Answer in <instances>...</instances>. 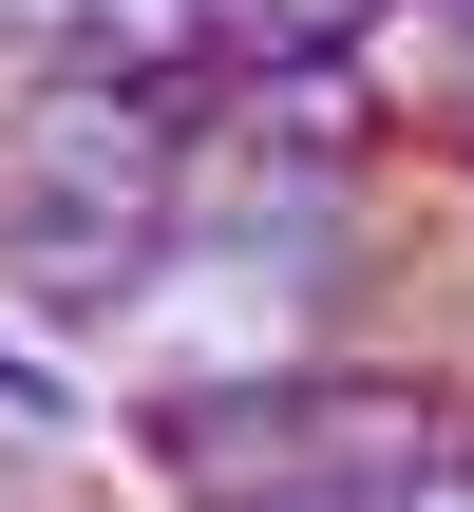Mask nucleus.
<instances>
[{
  "label": "nucleus",
  "mask_w": 474,
  "mask_h": 512,
  "mask_svg": "<svg viewBox=\"0 0 474 512\" xmlns=\"http://www.w3.org/2000/svg\"><path fill=\"white\" fill-rule=\"evenodd\" d=\"M171 209L152 190H19L0 171V304L19 323H133L152 285H171Z\"/></svg>",
  "instance_id": "nucleus-2"
},
{
  "label": "nucleus",
  "mask_w": 474,
  "mask_h": 512,
  "mask_svg": "<svg viewBox=\"0 0 474 512\" xmlns=\"http://www.w3.org/2000/svg\"><path fill=\"white\" fill-rule=\"evenodd\" d=\"M0 512H38V494H19V475H0Z\"/></svg>",
  "instance_id": "nucleus-9"
},
{
  "label": "nucleus",
  "mask_w": 474,
  "mask_h": 512,
  "mask_svg": "<svg viewBox=\"0 0 474 512\" xmlns=\"http://www.w3.org/2000/svg\"><path fill=\"white\" fill-rule=\"evenodd\" d=\"M0 57H76V0H0Z\"/></svg>",
  "instance_id": "nucleus-8"
},
{
  "label": "nucleus",
  "mask_w": 474,
  "mask_h": 512,
  "mask_svg": "<svg viewBox=\"0 0 474 512\" xmlns=\"http://www.w3.org/2000/svg\"><path fill=\"white\" fill-rule=\"evenodd\" d=\"M399 0H247V38H380Z\"/></svg>",
  "instance_id": "nucleus-5"
},
{
  "label": "nucleus",
  "mask_w": 474,
  "mask_h": 512,
  "mask_svg": "<svg viewBox=\"0 0 474 512\" xmlns=\"http://www.w3.org/2000/svg\"><path fill=\"white\" fill-rule=\"evenodd\" d=\"M0 418H38V437H76V361H38L19 323H0Z\"/></svg>",
  "instance_id": "nucleus-4"
},
{
  "label": "nucleus",
  "mask_w": 474,
  "mask_h": 512,
  "mask_svg": "<svg viewBox=\"0 0 474 512\" xmlns=\"http://www.w3.org/2000/svg\"><path fill=\"white\" fill-rule=\"evenodd\" d=\"M209 133H228V152H285V171H380L399 76H380L361 38H247V57L209 76Z\"/></svg>",
  "instance_id": "nucleus-3"
},
{
  "label": "nucleus",
  "mask_w": 474,
  "mask_h": 512,
  "mask_svg": "<svg viewBox=\"0 0 474 512\" xmlns=\"http://www.w3.org/2000/svg\"><path fill=\"white\" fill-rule=\"evenodd\" d=\"M380 512H474V437H437V456H418V475H399Z\"/></svg>",
  "instance_id": "nucleus-6"
},
{
  "label": "nucleus",
  "mask_w": 474,
  "mask_h": 512,
  "mask_svg": "<svg viewBox=\"0 0 474 512\" xmlns=\"http://www.w3.org/2000/svg\"><path fill=\"white\" fill-rule=\"evenodd\" d=\"M209 512H380L361 475H266V494H209Z\"/></svg>",
  "instance_id": "nucleus-7"
},
{
  "label": "nucleus",
  "mask_w": 474,
  "mask_h": 512,
  "mask_svg": "<svg viewBox=\"0 0 474 512\" xmlns=\"http://www.w3.org/2000/svg\"><path fill=\"white\" fill-rule=\"evenodd\" d=\"M190 152H209V95H152V76H95V57H19V95H0V171L19 190H190Z\"/></svg>",
  "instance_id": "nucleus-1"
}]
</instances>
